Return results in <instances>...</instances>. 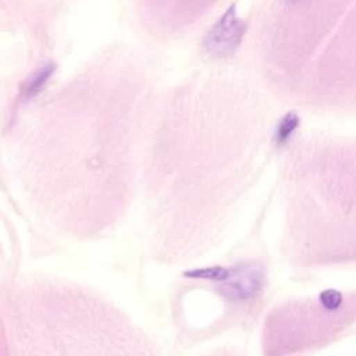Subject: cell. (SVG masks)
I'll return each mask as SVG.
<instances>
[{
    "instance_id": "1",
    "label": "cell",
    "mask_w": 356,
    "mask_h": 356,
    "mask_svg": "<svg viewBox=\"0 0 356 356\" xmlns=\"http://www.w3.org/2000/svg\"><path fill=\"white\" fill-rule=\"evenodd\" d=\"M216 0H140L146 22L157 32L175 33L207 10Z\"/></svg>"
},
{
    "instance_id": "2",
    "label": "cell",
    "mask_w": 356,
    "mask_h": 356,
    "mask_svg": "<svg viewBox=\"0 0 356 356\" xmlns=\"http://www.w3.org/2000/svg\"><path fill=\"white\" fill-rule=\"evenodd\" d=\"M197 278L211 280L218 291L231 300H248L261 286V271L254 264H238L231 268L213 267L189 274Z\"/></svg>"
},
{
    "instance_id": "3",
    "label": "cell",
    "mask_w": 356,
    "mask_h": 356,
    "mask_svg": "<svg viewBox=\"0 0 356 356\" xmlns=\"http://www.w3.org/2000/svg\"><path fill=\"white\" fill-rule=\"evenodd\" d=\"M245 31V22L236 15L235 6H231L207 32L204 49L213 57H229L239 47Z\"/></svg>"
},
{
    "instance_id": "4",
    "label": "cell",
    "mask_w": 356,
    "mask_h": 356,
    "mask_svg": "<svg viewBox=\"0 0 356 356\" xmlns=\"http://www.w3.org/2000/svg\"><path fill=\"white\" fill-rule=\"evenodd\" d=\"M299 127V117L295 111H289L286 113L281 121L278 122L277 128H275V135H274V139H275V143L282 146L285 145L293 135V132L298 129Z\"/></svg>"
},
{
    "instance_id": "5",
    "label": "cell",
    "mask_w": 356,
    "mask_h": 356,
    "mask_svg": "<svg viewBox=\"0 0 356 356\" xmlns=\"http://www.w3.org/2000/svg\"><path fill=\"white\" fill-rule=\"evenodd\" d=\"M54 71V65L53 64H46L39 72H36L28 82L26 88H25V97H32L35 96L38 92L42 90V88L44 86V83L47 82V79L51 76Z\"/></svg>"
}]
</instances>
